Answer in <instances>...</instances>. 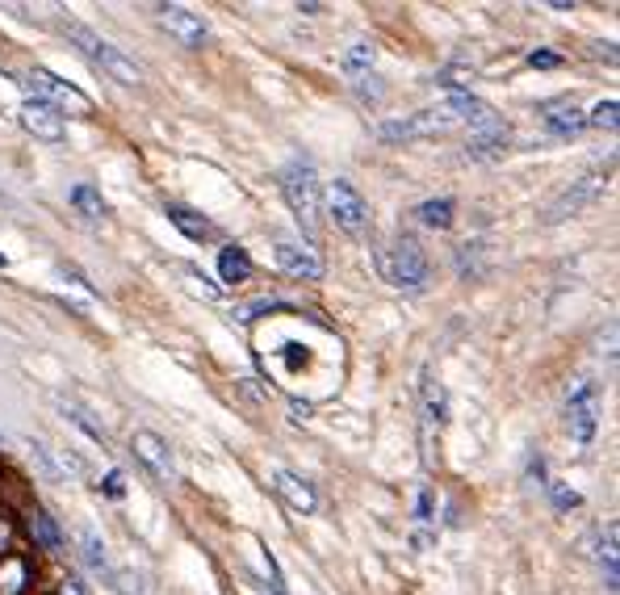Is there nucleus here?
<instances>
[{
	"label": "nucleus",
	"instance_id": "24",
	"mask_svg": "<svg viewBox=\"0 0 620 595\" xmlns=\"http://www.w3.org/2000/svg\"><path fill=\"white\" fill-rule=\"evenodd\" d=\"M71 202H76L88 219H101V214H105V202H101V194L93 185H76V189H71Z\"/></svg>",
	"mask_w": 620,
	"mask_h": 595
},
{
	"label": "nucleus",
	"instance_id": "5",
	"mask_svg": "<svg viewBox=\"0 0 620 595\" xmlns=\"http://www.w3.org/2000/svg\"><path fill=\"white\" fill-rule=\"evenodd\" d=\"M327 210H331V222H335L340 231H348V236H365V231H369V206H365V197H360L348 180H331Z\"/></svg>",
	"mask_w": 620,
	"mask_h": 595
},
{
	"label": "nucleus",
	"instance_id": "33",
	"mask_svg": "<svg viewBox=\"0 0 620 595\" xmlns=\"http://www.w3.org/2000/svg\"><path fill=\"white\" fill-rule=\"evenodd\" d=\"M59 595H88V583H84V579H76V574H71V579H63V587H59Z\"/></svg>",
	"mask_w": 620,
	"mask_h": 595
},
{
	"label": "nucleus",
	"instance_id": "30",
	"mask_svg": "<svg viewBox=\"0 0 620 595\" xmlns=\"http://www.w3.org/2000/svg\"><path fill=\"white\" fill-rule=\"evenodd\" d=\"M185 277H189V285H194V290L206 293V298H219V285H206V273H197V269H185Z\"/></svg>",
	"mask_w": 620,
	"mask_h": 595
},
{
	"label": "nucleus",
	"instance_id": "29",
	"mask_svg": "<svg viewBox=\"0 0 620 595\" xmlns=\"http://www.w3.org/2000/svg\"><path fill=\"white\" fill-rule=\"evenodd\" d=\"M382 93H386V88L377 84V76H360L357 80V97L360 101H382Z\"/></svg>",
	"mask_w": 620,
	"mask_h": 595
},
{
	"label": "nucleus",
	"instance_id": "17",
	"mask_svg": "<svg viewBox=\"0 0 620 595\" xmlns=\"http://www.w3.org/2000/svg\"><path fill=\"white\" fill-rule=\"evenodd\" d=\"M415 219L432 227V231H444L453 222V197H432V202H419L415 206Z\"/></svg>",
	"mask_w": 620,
	"mask_h": 595
},
{
	"label": "nucleus",
	"instance_id": "32",
	"mask_svg": "<svg viewBox=\"0 0 620 595\" xmlns=\"http://www.w3.org/2000/svg\"><path fill=\"white\" fill-rule=\"evenodd\" d=\"M415 520H419V525H427V520H432V495H427V491H419V503H415Z\"/></svg>",
	"mask_w": 620,
	"mask_h": 595
},
{
	"label": "nucleus",
	"instance_id": "25",
	"mask_svg": "<svg viewBox=\"0 0 620 595\" xmlns=\"http://www.w3.org/2000/svg\"><path fill=\"white\" fill-rule=\"evenodd\" d=\"M469 80H474V71H469L466 63H449V68L436 76V84L453 88V93H469Z\"/></svg>",
	"mask_w": 620,
	"mask_h": 595
},
{
	"label": "nucleus",
	"instance_id": "31",
	"mask_svg": "<svg viewBox=\"0 0 620 595\" xmlns=\"http://www.w3.org/2000/svg\"><path fill=\"white\" fill-rule=\"evenodd\" d=\"M528 63H533V68H558V63H562V55H553V51H533V55H528Z\"/></svg>",
	"mask_w": 620,
	"mask_h": 595
},
{
	"label": "nucleus",
	"instance_id": "10",
	"mask_svg": "<svg viewBox=\"0 0 620 595\" xmlns=\"http://www.w3.org/2000/svg\"><path fill=\"white\" fill-rule=\"evenodd\" d=\"M160 21H164L168 34L180 38V46H189V51H202L210 42L206 21L197 13H189V9H180V4H160Z\"/></svg>",
	"mask_w": 620,
	"mask_h": 595
},
{
	"label": "nucleus",
	"instance_id": "7",
	"mask_svg": "<svg viewBox=\"0 0 620 595\" xmlns=\"http://www.w3.org/2000/svg\"><path fill=\"white\" fill-rule=\"evenodd\" d=\"M444 130H453V113L449 110H419L411 118H402V122H386L377 135L386 143H407V139H432V135H444Z\"/></svg>",
	"mask_w": 620,
	"mask_h": 595
},
{
	"label": "nucleus",
	"instance_id": "19",
	"mask_svg": "<svg viewBox=\"0 0 620 595\" xmlns=\"http://www.w3.org/2000/svg\"><path fill=\"white\" fill-rule=\"evenodd\" d=\"M595 558H599V566H604V574H608V587L616 591V525H608L604 533H599Z\"/></svg>",
	"mask_w": 620,
	"mask_h": 595
},
{
	"label": "nucleus",
	"instance_id": "13",
	"mask_svg": "<svg viewBox=\"0 0 620 595\" xmlns=\"http://www.w3.org/2000/svg\"><path fill=\"white\" fill-rule=\"evenodd\" d=\"M444 419H449V399H444V386L432 374H424V444H432V432H441Z\"/></svg>",
	"mask_w": 620,
	"mask_h": 595
},
{
	"label": "nucleus",
	"instance_id": "26",
	"mask_svg": "<svg viewBox=\"0 0 620 595\" xmlns=\"http://www.w3.org/2000/svg\"><path fill=\"white\" fill-rule=\"evenodd\" d=\"M587 122L591 126H599V130H616V101L608 97V101H599L591 113H587Z\"/></svg>",
	"mask_w": 620,
	"mask_h": 595
},
{
	"label": "nucleus",
	"instance_id": "2",
	"mask_svg": "<svg viewBox=\"0 0 620 595\" xmlns=\"http://www.w3.org/2000/svg\"><path fill=\"white\" fill-rule=\"evenodd\" d=\"M281 194H285L290 210L298 214V222L306 227V236H315L318 231V177H315V164L293 160V164L281 172Z\"/></svg>",
	"mask_w": 620,
	"mask_h": 595
},
{
	"label": "nucleus",
	"instance_id": "22",
	"mask_svg": "<svg viewBox=\"0 0 620 595\" xmlns=\"http://www.w3.org/2000/svg\"><path fill=\"white\" fill-rule=\"evenodd\" d=\"M84 558H88V566L101 570L105 579H113V570H110V554H105V545H101L97 533H84Z\"/></svg>",
	"mask_w": 620,
	"mask_h": 595
},
{
	"label": "nucleus",
	"instance_id": "18",
	"mask_svg": "<svg viewBox=\"0 0 620 595\" xmlns=\"http://www.w3.org/2000/svg\"><path fill=\"white\" fill-rule=\"evenodd\" d=\"M29 533H34V541H38L42 550H51V554L63 550V537H59V528H55V520H51V512L34 508V516H29Z\"/></svg>",
	"mask_w": 620,
	"mask_h": 595
},
{
	"label": "nucleus",
	"instance_id": "23",
	"mask_svg": "<svg viewBox=\"0 0 620 595\" xmlns=\"http://www.w3.org/2000/svg\"><path fill=\"white\" fill-rule=\"evenodd\" d=\"M369 68H373V46L369 42H357V46L344 55V71L360 80V76H369Z\"/></svg>",
	"mask_w": 620,
	"mask_h": 595
},
{
	"label": "nucleus",
	"instance_id": "4",
	"mask_svg": "<svg viewBox=\"0 0 620 595\" xmlns=\"http://www.w3.org/2000/svg\"><path fill=\"white\" fill-rule=\"evenodd\" d=\"M21 88H26L29 97H38V101H46V105H55V110H76L80 118H88V113H93V101L84 97L76 84L59 80V76H51L46 68L26 71V76H21Z\"/></svg>",
	"mask_w": 620,
	"mask_h": 595
},
{
	"label": "nucleus",
	"instance_id": "3",
	"mask_svg": "<svg viewBox=\"0 0 620 595\" xmlns=\"http://www.w3.org/2000/svg\"><path fill=\"white\" fill-rule=\"evenodd\" d=\"M382 273H386L390 285H399L407 293H419L427 285V260H424V252H419V244L411 236H402L390 248V256H382Z\"/></svg>",
	"mask_w": 620,
	"mask_h": 595
},
{
	"label": "nucleus",
	"instance_id": "14",
	"mask_svg": "<svg viewBox=\"0 0 620 595\" xmlns=\"http://www.w3.org/2000/svg\"><path fill=\"white\" fill-rule=\"evenodd\" d=\"M273 486H277V495L290 503L293 512H315V503H318V495H315V486L310 483H302L298 474H290V470H277L273 474Z\"/></svg>",
	"mask_w": 620,
	"mask_h": 595
},
{
	"label": "nucleus",
	"instance_id": "8",
	"mask_svg": "<svg viewBox=\"0 0 620 595\" xmlns=\"http://www.w3.org/2000/svg\"><path fill=\"white\" fill-rule=\"evenodd\" d=\"M604 185H608L604 172H587V177H579L562 197H558V202H550V210H545V222H562V219H570V214H579L587 202H595V197H599V189H604Z\"/></svg>",
	"mask_w": 620,
	"mask_h": 595
},
{
	"label": "nucleus",
	"instance_id": "20",
	"mask_svg": "<svg viewBox=\"0 0 620 595\" xmlns=\"http://www.w3.org/2000/svg\"><path fill=\"white\" fill-rule=\"evenodd\" d=\"M168 219L177 222V227H180V231H185L189 239H210V236H214V227H210L202 214H194L189 206H168Z\"/></svg>",
	"mask_w": 620,
	"mask_h": 595
},
{
	"label": "nucleus",
	"instance_id": "15",
	"mask_svg": "<svg viewBox=\"0 0 620 595\" xmlns=\"http://www.w3.org/2000/svg\"><path fill=\"white\" fill-rule=\"evenodd\" d=\"M583 126H587V118L579 113L575 101H558V105H550V113H545V130H550L553 139H570V135H579Z\"/></svg>",
	"mask_w": 620,
	"mask_h": 595
},
{
	"label": "nucleus",
	"instance_id": "9",
	"mask_svg": "<svg viewBox=\"0 0 620 595\" xmlns=\"http://www.w3.org/2000/svg\"><path fill=\"white\" fill-rule=\"evenodd\" d=\"M277 269L293 281H318L323 277V260L315 256V248H306L298 239H281L277 244Z\"/></svg>",
	"mask_w": 620,
	"mask_h": 595
},
{
	"label": "nucleus",
	"instance_id": "1",
	"mask_svg": "<svg viewBox=\"0 0 620 595\" xmlns=\"http://www.w3.org/2000/svg\"><path fill=\"white\" fill-rule=\"evenodd\" d=\"M68 38L80 46V55L88 59V63H97L101 71H110L113 80H122V84H138L143 80V71H138L135 59H126L118 46H110V42L101 38V34H93L88 26H80V21H68Z\"/></svg>",
	"mask_w": 620,
	"mask_h": 595
},
{
	"label": "nucleus",
	"instance_id": "12",
	"mask_svg": "<svg viewBox=\"0 0 620 595\" xmlns=\"http://www.w3.org/2000/svg\"><path fill=\"white\" fill-rule=\"evenodd\" d=\"M21 126H26L34 139L42 143H59L63 139V113L55 110V105H46V101L29 97L26 105H21Z\"/></svg>",
	"mask_w": 620,
	"mask_h": 595
},
{
	"label": "nucleus",
	"instance_id": "27",
	"mask_svg": "<svg viewBox=\"0 0 620 595\" xmlns=\"http://www.w3.org/2000/svg\"><path fill=\"white\" fill-rule=\"evenodd\" d=\"M59 407H63V411H68V416H71V424H80V428L88 432L93 441H105V428H101V424H93V419L84 416L80 407H71V402H63V399H59Z\"/></svg>",
	"mask_w": 620,
	"mask_h": 595
},
{
	"label": "nucleus",
	"instance_id": "34",
	"mask_svg": "<svg viewBox=\"0 0 620 595\" xmlns=\"http://www.w3.org/2000/svg\"><path fill=\"white\" fill-rule=\"evenodd\" d=\"M105 491H110L113 499L122 495V474H118V470H113V474H105Z\"/></svg>",
	"mask_w": 620,
	"mask_h": 595
},
{
	"label": "nucleus",
	"instance_id": "6",
	"mask_svg": "<svg viewBox=\"0 0 620 595\" xmlns=\"http://www.w3.org/2000/svg\"><path fill=\"white\" fill-rule=\"evenodd\" d=\"M566 407H570V432H575V441L591 444L595 419H599V390H595V382L579 377L575 386L566 390Z\"/></svg>",
	"mask_w": 620,
	"mask_h": 595
},
{
	"label": "nucleus",
	"instance_id": "11",
	"mask_svg": "<svg viewBox=\"0 0 620 595\" xmlns=\"http://www.w3.org/2000/svg\"><path fill=\"white\" fill-rule=\"evenodd\" d=\"M130 449H135V457L155 474V478H160V483H177V466H172V453H168V444L160 441L155 432H135Z\"/></svg>",
	"mask_w": 620,
	"mask_h": 595
},
{
	"label": "nucleus",
	"instance_id": "28",
	"mask_svg": "<svg viewBox=\"0 0 620 595\" xmlns=\"http://www.w3.org/2000/svg\"><path fill=\"white\" fill-rule=\"evenodd\" d=\"M545 486H550L553 508H562V512H570V508H579V503H583L579 491H570V486H562V483H545Z\"/></svg>",
	"mask_w": 620,
	"mask_h": 595
},
{
	"label": "nucleus",
	"instance_id": "21",
	"mask_svg": "<svg viewBox=\"0 0 620 595\" xmlns=\"http://www.w3.org/2000/svg\"><path fill=\"white\" fill-rule=\"evenodd\" d=\"M21 587H26V562L4 558L0 562V595H21Z\"/></svg>",
	"mask_w": 620,
	"mask_h": 595
},
{
	"label": "nucleus",
	"instance_id": "16",
	"mask_svg": "<svg viewBox=\"0 0 620 595\" xmlns=\"http://www.w3.org/2000/svg\"><path fill=\"white\" fill-rule=\"evenodd\" d=\"M219 273L227 285H239V281H248L252 277V260H248V252L239 248V244H227V248L219 252Z\"/></svg>",
	"mask_w": 620,
	"mask_h": 595
}]
</instances>
